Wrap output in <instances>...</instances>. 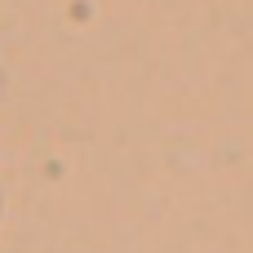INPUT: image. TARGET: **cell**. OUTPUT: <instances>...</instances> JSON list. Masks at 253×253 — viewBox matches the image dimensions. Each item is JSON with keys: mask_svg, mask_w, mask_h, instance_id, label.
<instances>
[]
</instances>
